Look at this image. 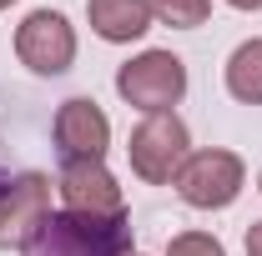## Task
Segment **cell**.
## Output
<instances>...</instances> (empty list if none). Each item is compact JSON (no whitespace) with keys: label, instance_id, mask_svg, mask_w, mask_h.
<instances>
[{"label":"cell","instance_id":"obj_2","mask_svg":"<svg viewBox=\"0 0 262 256\" xmlns=\"http://www.w3.org/2000/svg\"><path fill=\"white\" fill-rule=\"evenodd\" d=\"M237 181H242V171H237V161L232 156H196L192 171L182 176V196L192 201V206H227L232 196H237Z\"/></svg>","mask_w":262,"mask_h":256},{"label":"cell","instance_id":"obj_8","mask_svg":"<svg viewBox=\"0 0 262 256\" xmlns=\"http://www.w3.org/2000/svg\"><path fill=\"white\" fill-rule=\"evenodd\" d=\"M247 251H252V256H262V226H257V236H247Z\"/></svg>","mask_w":262,"mask_h":256},{"label":"cell","instance_id":"obj_3","mask_svg":"<svg viewBox=\"0 0 262 256\" xmlns=\"http://www.w3.org/2000/svg\"><path fill=\"white\" fill-rule=\"evenodd\" d=\"M91 15L106 40H131L146 31V0H91Z\"/></svg>","mask_w":262,"mask_h":256},{"label":"cell","instance_id":"obj_7","mask_svg":"<svg viewBox=\"0 0 262 256\" xmlns=\"http://www.w3.org/2000/svg\"><path fill=\"white\" fill-rule=\"evenodd\" d=\"M171 256H222L217 241H207V236H187V241H177V251Z\"/></svg>","mask_w":262,"mask_h":256},{"label":"cell","instance_id":"obj_5","mask_svg":"<svg viewBox=\"0 0 262 256\" xmlns=\"http://www.w3.org/2000/svg\"><path fill=\"white\" fill-rule=\"evenodd\" d=\"M227 81H232V96H242V100H262V40L242 45V50L232 56Z\"/></svg>","mask_w":262,"mask_h":256},{"label":"cell","instance_id":"obj_9","mask_svg":"<svg viewBox=\"0 0 262 256\" xmlns=\"http://www.w3.org/2000/svg\"><path fill=\"white\" fill-rule=\"evenodd\" d=\"M232 5H262V0H232Z\"/></svg>","mask_w":262,"mask_h":256},{"label":"cell","instance_id":"obj_1","mask_svg":"<svg viewBox=\"0 0 262 256\" xmlns=\"http://www.w3.org/2000/svg\"><path fill=\"white\" fill-rule=\"evenodd\" d=\"M121 91L131 100H141L146 111H162L166 100L182 96V61L177 56H146L121 70Z\"/></svg>","mask_w":262,"mask_h":256},{"label":"cell","instance_id":"obj_4","mask_svg":"<svg viewBox=\"0 0 262 256\" xmlns=\"http://www.w3.org/2000/svg\"><path fill=\"white\" fill-rule=\"evenodd\" d=\"M61 136H66V151H91V156H101L106 121L91 111V100H71V111L61 116Z\"/></svg>","mask_w":262,"mask_h":256},{"label":"cell","instance_id":"obj_10","mask_svg":"<svg viewBox=\"0 0 262 256\" xmlns=\"http://www.w3.org/2000/svg\"><path fill=\"white\" fill-rule=\"evenodd\" d=\"M0 5H5V0H0Z\"/></svg>","mask_w":262,"mask_h":256},{"label":"cell","instance_id":"obj_6","mask_svg":"<svg viewBox=\"0 0 262 256\" xmlns=\"http://www.w3.org/2000/svg\"><path fill=\"white\" fill-rule=\"evenodd\" d=\"M157 10L171 20H196L202 15V0H157Z\"/></svg>","mask_w":262,"mask_h":256}]
</instances>
